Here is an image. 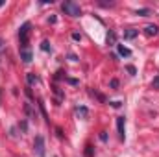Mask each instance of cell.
Here are the masks:
<instances>
[{
	"label": "cell",
	"instance_id": "cell-15",
	"mask_svg": "<svg viewBox=\"0 0 159 157\" xmlns=\"http://www.w3.org/2000/svg\"><path fill=\"white\" fill-rule=\"evenodd\" d=\"M111 87L117 89V87H119V81H117V79H111Z\"/></svg>",
	"mask_w": 159,
	"mask_h": 157
},
{
	"label": "cell",
	"instance_id": "cell-4",
	"mask_svg": "<svg viewBox=\"0 0 159 157\" xmlns=\"http://www.w3.org/2000/svg\"><path fill=\"white\" fill-rule=\"evenodd\" d=\"M20 59L24 61V63H30L32 61V50L26 46V48H20Z\"/></svg>",
	"mask_w": 159,
	"mask_h": 157
},
{
	"label": "cell",
	"instance_id": "cell-2",
	"mask_svg": "<svg viewBox=\"0 0 159 157\" xmlns=\"http://www.w3.org/2000/svg\"><path fill=\"white\" fill-rule=\"evenodd\" d=\"M61 9H63L67 15H70V17H80V15H81V9H80V6L76 2H63V4H61Z\"/></svg>",
	"mask_w": 159,
	"mask_h": 157
},
{
	"label": "cell",
	"instance_id": "cell-14",
	"mask_svg": "<svg viewBox=\"0 0 159 157\" xmlns=\"http://www.w3.org/2000/svg\"><path fill=\"white\" fill-rule=\"evenodd\" d=\"M126 69H128V72H129V74H131V76H133V74H135V72H137V70H135V67H131V65H129V67H126Z\"/></svg>",
	"mask_w": 159,
	"mask_h": 157
},
{
	"label": "cell",
	"instance_id": "cell-20",
	"mask_svg": "<svg viewBox=\"0 0 159 157\" xmlns=\"http://www.w3.org/2000/svg\"><path fill=\"white\" fill-rule=\"evenodd\" d=\"M67 81H69V83H70V85H76V83H78V81H76V79H72V78H69V79H67Z\"/></svg>",
	"mask_w": 159,
	"mask_h": 157
},
{
	"label": "cell",
	"instance_id": "cell-18",
	"mask_svg": "<svg viewBox=\"0 0 159 157\" xmlns=\"http://www.w3.org/2000/svg\"><path fill=\"white\" fill-rule=\"evenodd\" d=\"M72 39H74V41H80V39H81V35H80V34H72Z\"/></svg>",
	"mask_w": 159,
	"mask_h": 157
},
{
	"label": "cell",
	"instance_id": "cell-13",
	"mask_svg": "<svg viewBox=\"0 0 159 157\" xmlns=\"http://www.w3.org/2000/svg\"><path fill=\"white\" fill-rule=\"evenodd\" d=\"M148 13H150V9H146V7L144 9H137V15H143V17H146Z\"/></svg>",
	"mask_w": 159,
	"mask_h": 157
},
{
	"label": "cell",
	"instance_id": "cell-19",
	"mask_svg": "<svg viewBox=\"0 0 159 157\" xmlns=\"http://www.w3.org/2000/svg\"><path fill=\"white\" fill-rule=\"evenodd\" d=\"M152 85H154V87H159V76L154 79V83H152Z\"/></svg>",
	"mask_w": 159,
	"mask_h": 157
},
{
	"label": "cell",
	"instance_id": "cell-10",
	"mask_svg": "<svg viewBox=\"0 0 159 157\" xmlns=\"http://www.w3.org/2000/svg\"><path fill=\"white\" fill-rule=\"evenodd\" d=\"M117 43V35H115V32H109L107 34V44H115Z\"/></svg>",
	"mask_w": 159,
	"mask_h": 157
},
{
	"label": "cell",
	"instance_id": "cell-6",
	"mask_svg": "<svg viewBox=\"0 0 159 157\" xmlns=\"http://www.w3.org/2000/svg\"><path fill=\"white\" fill-rule=\"evenodd\" d=\"M117 50H119L120 56H124V57H129V56H131V50L126 48V46H122V44H117Z\"/></svg>",
	"mask_w": 159,
	"mask_h": 157
},
{
	"label": "cell",
	"instance_id": "cell-7",
	"mask_svg": "<svg viewBox=\"0 0 159 157\" xmlns=\"http://www.w3.org/2000/svg\"><path fill=\"white\" fill-rule=\"evenodd\" d=\"M144 34H146V35H156V34H157V26H156V24H148V26L144 28Z\"/></svg>",
	"mask_w": 159,
	"mask_h": 157
},
{
	"label": "cell",
	"instance_id": "cell-16",
	"mask_svg": "<svg viewBox=\"0 0 159 157\" xmlns=\"http://www.w3.org/2000/svg\"><path fill=\"white\" fill-rule=\"evenodd\" d=\"M85 152H87V157H93V150H91V146H87Z\"/></svg>",
	"mask_w": 159,
	"mask_h": 157
},
{
	"label": "cell",
	"instance_id": "cell-11",
	"mask_svg": "<svg viewBox=\"0 0 159 157\" xmlns=\"http://www.w3.org/2000/svg\"><path fill=\"white\" fill-rule=\"evenodd\" d=\"M76 113H78V115H81L83 118H85L87 115H89V111H87L85 107H76Z\"/></svg>",
	"mask_w": 159,
	"mask_h": 157
},
{
	"label": "cell",
	"instance_id": "cell-12",
	"mask_svg": "<svg viewBox=\"0 0 159 157\" xmlns=\"http://www.w3.org/2000/svg\"><path fill=\"white\" fill-rule=\"evenodd\" d=\"M41 48H43L44 52H48V50H50V43H48V41H43V43H41Z\"/></svg>",
	"mask_w": 159,
	"mask_h": 157
},
{
	"label": "cell",
	"instance_id": "cell-1",
	"mask_svg": "<svg viewBox=\"0 0 159 157\" xmlns=\"http://www.w3.org/2000/svg\"><path fill=\"white\" fill-rule=\"evenodd\" d=\"M30 28L32 24L30 22H24L19 30V41H20V48H26L28 46V39H30Z\"/></svg>",
	"mask_w": 159,
	"mask_h": 157
},
{
	"label": "cell",
	"instance_id": "cell-17",
	"mask_svg": "<svg viewBox=\"0 0 159 157\" xmlns=\"http://www.w3.org/2000/svg\"><path fill=\"white\" fill-rule=\"evenodd\" d=\"M20 128H22V131H26L28 129V124L26 122H20Z\"/></svg>",
	"mask_w": 159,
	"mask_h": 157
},
{
	"label": "cell",
	"instance_id": "cell-8",
	"mask_svg": "<svg viewBox=\"0 0 159 157\" xmlns=\"http://www.w3.org/2000/svg\"><path fill=\"white\" fill-rule=\"evenodd\" d=\"M137 34H139L137 30H126V32H124V39H135Z\"/></svg>",
	"mask_w": 159,
	"mask_h": 157
},
{
	"label": "cell",
	"instance_id": "cell-5",
	"mask_svg": "<svg viewBox=\"0 0 159 157\" xmlns=\"http://www.w3.org/2000/svg\"><path fill=\"white\" fill-rule=\"evenodd\" d=\"M117 128H119L120 139L124 141V129H126V122H124V117H119V118H117Z\"/></svg>",
	"mask_w": 159,
	"mask_h": 157
},
{
	"label": "cell",
	"instance_id": "cell-9",
	"mask_svg": "<svg viewBox=\"0 0 159 157\" xmlns=\"http://www.w3.org/2000/svg\"><path fill=\"white\" fill-rule=\"evenodd\" d=\"M26 78H28V83H30V85H35V83H39L41 81L39 76H35V74H28Z\"/></svg>",
	"mask_w": 159,
	"mask_h": 157
},
{
	"label": "cell",
	"instance_id": "cell-3",
	"mask_svg": "<svg viewBox=\"0 0 159 157\" xmlns=\"http://www.w3.org/2000/svg\"><path fill=\"white\" fill-rule=\"evenodd\" d=\"M34 152L37 157H44V139L43 135H37L35 141H34Z\"/></svg>",
	"mask_w": 159,
	"mask_h": 157
}]
</instances>
